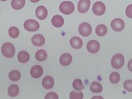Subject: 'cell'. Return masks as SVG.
<instances>
[{"instance_id": "4316f807", "label": "cell", "mask_w": 132, "mask_h": 99, "mask_svg": "<svg viewBox=\"0 0 132 99\" xmlns=\"http://www.w3.org/2000/svg\"><path fill=\"white\" fill-rule=\"evenodd\" d=\"M83 97H84V94L82 92H77L72 91L70 94V99H83Z\"/></svg>"}, {"instance_id": "4fadbf2b", "label": "cell", "mask_w": 132, "mask_h": 99, "mask_svg": "<svg viewBox=\"0 0 132 99\" xmlns=\"http://www.w3.org/2000/svg\"><path fill=\"white\" fill-rule=\"evenodd\" d=\"M72 61V57L70 53H64L60 57V63L63 66H68L71 63Z\"/></svg>"}, {"instance_id": "484cf974", "label": "cell", "mask_w": 132, "mask_h": 99, "mask_svg": "<svg viewBox=\"0 0 132 99\" xmlns=\"http://www.w3.org/2000/svg\"><path fill=\"white\" fill-rule=\"evenodd\" d=\"M19 34H20L19 30L16 27H11L9 30V35L12 38H17L19 36Z\"/></svg>"}, {"instance_id": "603a6c76", "label": "cell", "mask_w": 132, "mask_h": 99, "mask_svg": "<svg viewBox=\"0 0 132 99\" xmlns=\"http://www.w3.org/2000/svg\"><path fill=\"white\" fill-rule=\"evenodd\" d=\"M9 77L12 81H18L21 78V74L18 70H12L9 74Z\"/></svg>"}, {"instance_id": "f546056e", "label": "cell", "mask_w": 132, "mask_h": 99, "mask_svg": "<svg viewBox=\"0 0 132 99\" xmlns=\"http://www.w3.org/2000/svg\"><path fill=\"white\" fill-rule=\"evenodd\" d=\"M126 15L127 17L132 18V4H130L127 7L126 9Z\"/></svg>"}, {"instance_id": "8fae6325", "label": "cell", "mask_w": 132, "mask_h": 99, "mask_svg": "<svg viewBox=\"0 0 132 99\" xmlns=\"http://www.w3.org/2000/svg\"><path fill=\"white\" fill-rule=\"evenodd\" d=\"M43 68L40 65H34L30 70L31 76L33 78H39L43 75Z\"/></svg>"}, {"instance_id": "277c9868", "label": "cell", "mask_w": 132, "mask_h": 99, "mask_svg": "<svg viewBox=\"0 0 132 99\" xmlns=\"http://www.w3.org/2000/svg\"><path fill=\"white\" fill-rule=\"evenodd\" d=\"M79 34L83 37H88L92 32V28L91 25L88 23H82L79 26Z\"/></svg>"}, {"instance_id": "83f0119b", "label": "cell", "mask_w": 132, "mask_h": 99, "mask_svg": "<svg viewBox=\"0 0 132 99\" xmlns=\"http://www.w3.org/2000/svg\"><path fill=\"white\" fill-rule=\"evenodd\" d=\"M124 88L128 92H132V80L131 79L126 80L124 83Z\"/></svg>"}, {"instance_id": "d6986e66", "label": "cell", "mask_w": 132, "mask_h": 99, "mask_svg": "<svg viewBox=\"0 0 132 99\" xmlns=\"http://www.w3.org/2000/svg\"><path fill=\"white\" fill-rule=\"evenodd\" d=\"M108 32V28L105 25L101 24L98 26H97L96 28V35L99 37H103Z\"/></svg>"}, {"instance_id": "1f68e13d", "label": "cell", "mask_w": 132, "mask_h": 99, "mask_svg": "<svg viewBox=\"0 0 132 99\" xmlns=\"http://www.w3.org/2000/svg\"><path fill=\"white\" fill-rule=\"evenodd\" d=\"M92 99H104L103 97L101 96H95L92 98Z\"/></svg>"}, {"instance_id": "6da1fadb", "label": "cell", "mask_w": 132, "mask_h": 99, "mask_svg": "<svg viewBox=\"0 0 132 99\" xmlns=\"http://www.w3.org/2000/svg\"><path fill=\"white\" fill-rule=\"evenodd\" d=\"M2 52L3 56L6 58H13L15 55V47L12 44L9 42L4 43L2 46Z\"/></svg>"}, {"instance_id": "f1b7e54d", "label": "cell", "mask_w": 132, "mask_h": 99, "mask_svg": "<svg viewBox=\"0 0 132 99\" xmlns=\"http://www.w3.org/2000/svg\"><path fill=\"white\" fill-rule=\"evenodd\" d=\"M44 99H59V96L54 92H49L45 96Z\"/></svg>"}, {"instance_id": "d4e9b609", "label": "cell", "mask_w": 132, "mask_h": 99, "mask_svg": "<svg viewBox=\"0 0 132 99\" xmlns=\"http://www.w3.org/2000/svg\"><path fill=\"white\" fill-rule=\"evenodd\" d=\"M72 86H73L74 89L75 90H77V91H81V90L84 89L82 81H81V79H76L74 80L73 83H72Z\"/></svg>"}, {"instance_id": "ac0fdd59", "label": "cell", "mask_w": 132, "mask_h": 99, "mask_svg": "<svg viewBox=\"0 0 132 99\" xmlns=\"http://www.w3.org/2000/svg\"><path fill=\"white\" fill-rule=\"evenodd\" d=\"M8 94L11 97L16 96L19 94V87L16 84H11L8 89Z\"/></svg>"}, {"instance_id": "2e32d148", "label": "cell", "mask_w": 132, "mask_h": 99, "mask_svg": "<svg viewBox=\"0 0 132 99\" xmlns=\"http://www.w3.org/2000/svg\"><path fill=\"white\" fill-rule=\"evenodd\" d=\"M51 23L54 27L56 28H60L61 26H63L64 19L63 18L59 15H56L53 16L51 20Z\"/></svg>"}, {"instance_id": "8992f818", "label": "cell", "mask_w": 132, "mask_h": 99, "mask_svg": "<svg viewBox=\"0 0 132 99\" xmlns=\"http://www.w3.org/2000/svg\"><path fill=\"white\" fill-rule=\"evenodd\" d=\"M111 28L115 32H120L124 30L125 24L124 20L120 18H115L111 22Z\"/></svg>"}, {"instance_id": "30bf717a", "label": "cell", "mask_w": 132, "mask_h": 99, "mask_svg": "<svg viewBox=\"0 0 132 99\" xmlns=\"http://www.w3.org/2000/svg\"><path fill=\"white\" fill-rule=\"evenodd\" d=\"M91 4V2L89 0H80L78 3V11L81 13H86L88 11Z\"/></svg>"}, {"instance_id": "9c48e42d", "label": "cell", "mask_w": 132, "mask_h": 99, "mask_svg": "<svg viewBox=\"0 0 132 99\" xmlns=\"http://www.w3.org/2000/svg\"><path fill=\"white\" fill-rule=\"evenodd\" d=\"M35 14L36 16L39 19H40V20H44L47 17L48 11H47V9H46V8L45 6H39L36 9Z\"/></svg>"}, {"instance_id": "5bb4252c", "label": "cell", "mask_w": 132, "mask_h": 99, "mask_svg": "<svg viewBox=\"0 0 132 99\" xmlns=\"http://www.w3.org/2000/svg\"><path fill=\"white\" fill-rule=\"evenodd\" d=\"M54 85V80L51 76H46L42 79V86L44 89H51Z\"/></svg>"}, {"instance_id": "9a60e30c", "label": "cell", "mask_w": 132, "mask_h": 99, "mask_svg": "<svg viewBox=\"0 0 132 99\" xmlns=\"http://www.w3.org/2000/svg\"><path fill=\"white\" fill-rule=\"evenodd\" d=\"M70 45L72 48H75V49H78L80 48L83 45V42L81 40V39H80L78 37H74L70 39Z\"/></svg>"}, {"instance_id": "ba28073f", "label": "cell", "mask_w": 132, "mask_h": 99, "mask_svg": "<svg viewBox=\"0 0 132 99\" xmlns=\"http://www.w3.org/2000/svg\"><path fill=\"white\" fill-rule=\"evenodd\" d=\"M86 48L91 53H96L100 50V44L96 40H91L87 43Z\"/></svg>"}, {"instance_id": "7a4b0ae2", "label": "cell", "mask_w": 132, "mask_h": 99, "mask_svg": "<svg viewBox=\"0 0 132 99\" xmlns=\"http://www.w3.org/2000/svg\"><path fill=\"white\" fill-rule=\"evenodd\" d=\"M59 9L61 13H64L65 15H70L74 11L75 9V6L71 2H63L60 4Z\"/></svg>"}, {"instance_id": "52a82bcc", "label": "cell", "mask_w": 132, "mask_h": 99, "mask_svg": "<svg viewBox=\"0 0 132 99\" xmlns=\"http://www.w3.org/2000/svg\"><path fill=\"white\" fill-rule=\"evenodd\" d=\"M93 13L96 15H102L105 12V6L103 3L97 2L93 6Z\"/></svg>"}, {"instance_id": "3957f363", "label": "cell", "mask_w": 132, "mask_h": 99, "mask_svg": "<svg viewBox=\"0 0 132 99\" xmlns=\"http://www.w3.org/2000/svg\"><path fill=\"white\" fill-rule=\"evenodd\" d=\"M125 64V58L122 54H115L111 59V65L115 69H120Z\"/></svg>"}, {"instance_id": "4dcf8cb0", "label": "cell", "mask_w": 132, "mask_h": 99, "mask_svg": "<svg viewBox=\"0 0 132 99\" xmlns=\"http://www.w3.org/2000/svg\"><path fill=\"white\" fill-rule=\"evenodd\" d=\"M128 68L129 70L130 71L132 72V59L131 60H130L129 61V63H128Z\"/></svg>"}, {"instance_id": "5b68a950", "label": "cell", "mask_w": 132, "mask_h": 99, "mask_svg": "<svg viewBox=\"0 0 132 99\" xmlns=\"http://www.w3.org/2000/svg\"><path fill=\"white\" fill-rule=\"evenodd\" d=\"M24 28L29 32H35L39 28V24L35 20H27L24 23Z\"/></svg>"}, {"instance_id": "44dd1931", "label": "cell", "mask_w": 132, "mask_h": 99, "mask_svg": "<svg viewBox=\"0 0 132 99\" xmlns=\"http://www.w3.org/2000/svg\"><path fill=\"white\" fill-rule=\"evenodd\" d=\"M26 1L25 0H13L11 2V6L15 10H20L23 9L25 6Z\"/></svg>"}, {"instance_id": "ffe728a7", "label": "cell", "mask_w": 132, "mask_h": 99, "mask_svg": "<svg viewBox=\"0 0 132 99\" xmlns=\"http://www.w3.org/2000/svg\"><path fill=\"white\" fill-rule=\"evenodd\" d=\"M35 58L38 61H44L47 59V53L43 49L38 50L36 52Z\"/></svg>"}, {"instance_id": "cb8c5ba5", "label": "cell", "mask_w": 132, "mask_h": 99, "mask_svg": "<svg viewBox=\"0 0 132 99\" xmlns=\"http://www.w3.org/2000/svg\"><path fill=\"white\" fill-rule=\"evenodd\" d=\"M109 79L110 81L112 84H117L120 80V75H119V74L118 72H113L110 75Z\"/></svg>"}, {"instance_id": "7402d4cb", "label": "cell", "mask_w": 132, "mask_h": 99, "mask_svg": "<svg viewBox=\"0 0 132 99\" xmlns=\"http://www.w3.org/2000/svg\"><path fill=\"white\" fill-rule=\"evenodd\" d=\"M90 90L93 93H100L103 91V86L98 82L94 81V82H92L90 86Z\"/></svg>"}, {"instance_id": "e0dca14e", "label": "cell", "mask_w": 132, "mask_h": 99, "mask_svg": "<svg viewBox=\"0 0 132 99\" xmlns=\"http://www.w3.org/2000/svg\"><path fill=\"white\" fill-rule=\"evenodd\" d=\"M18 60L22 63H26L30 60V54L26 51H20L18 54Z\"/></svg>"}, {"instance_id": "7c38bea8", "label": "cell", "mask_w": 132, "mask_h": 99, "mask_svg": "<svg viewBox=\"0 0 132 99\" xmlns=\"http://www.w3.org/2000/svg\"><path fill=\"white\" fill-rule=\"evenodd\" d=\"M45 42V39L42 35L38 34L35 35L32 37V43L37 46H41L44 45V44Z\"/></svg>"}]
</instances>
